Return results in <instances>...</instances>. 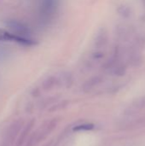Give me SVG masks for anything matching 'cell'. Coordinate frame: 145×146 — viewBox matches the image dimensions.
Wrapping results in <instances>:
<instances>
[{
	"label": "cell",
	"instance_id": "cell-1",
	"mask_svg": "<svg viewBox=\"0 0 145 146\" xmlns=\"http://www.w3.org/2000/svg\"><path fill=\"white\" fill-rule=\"evenodd\" d=\"M14 41L25 45H32L34 44L35 42L30 38H26L24 36H21L15 33H10L4 30H0V41Z\"/></svg>",
	"mask_w": 145,
	"mask_h": 146
},
{
	"label": "cell",
	"instance_id": "cell-2",
	"mask_svg": "<svg viewBox=\"0 0 145 146\" xmlns=\"http://www.w3.org/2000/svg\"><path fill=\"white\" fill-rule=\"evenodd\" d=\"M93 127H94L93 124H81L73 127V131H88L93 129Z\"/></svg>",
	"mask_w": 145,
	"mask_h": 146
}]
</instances>
